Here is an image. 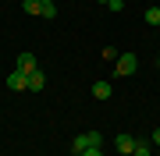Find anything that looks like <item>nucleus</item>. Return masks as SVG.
Segmentation results:
<instances>
[{"mask_svg": "<svg viewBox=\"0 0 160 156\" xmlns=\"http://www.w3.org/2000/svg\"><path fill=\"white\" fill-rule=\"evenodd\" d=\"M86 149H103V135H100V131H86V135H75V142H71V153L78 156V153H86Z\"/></svg>", "mask_w": 160, "mask_h": 156, "instance_id": "1", "label": "nucleus"}, {"mask_svg": "<svg viewBox=\"0 0 160 156\" xmlns=\"http://www.w3.org/2000/svg\"><path fill=\"white\" fill-rule=\"evenodd\" d=\"M114 68H118V75H135V68H139V57H135V53H118Z\"/></svg>", "mask_w": 160, "mask_h": 156, "instance_id": "2", "label": "nucleus"}, {"mask_svg": "<svg viewBox=\"0 0 160 156\" xmlns=\"http://www.w3.org/2000/svg\"><path fill=\"white\" fill-rule=\"evenodd\" d=\"M7 89H11V92H25V89H29V75L14 68L11 75H7Z\"/></svg>", "mask_w": 160, "mask_h": 156, "instance_id": "3", "label": "nucleus"}, {"mask_svg": "<svg viewBox=\"0 0 160 156\" xmlns=\"http://www.w3.org/2000/svg\"><path fill=\"white\" fill-rule=\"evenodd\" d=\"M114 145H118V153H135V145H139V139H135V135H118V139H114Z\"/></svg>", "mask_w": 160, "mask_h": 156, "instance_id": "4", "label": "nucleus"}, {"mask_svg": "<svg viewBox=\"0 0 160 156\" xmlns=\"http://www.w3.org/2000/svg\"><path fill=\"white\" fill-rule=\"evenodd\" d=\"M36 68H39V64H36V53H29V50H25V53H18V71H25V75H32Z\"/></svg>", "mask_w": 160, "mask_h": 156, "instance_id": "5", "label": "nucleus"}, {"mask_svg": "<svg viewBox=\"0 0 160 156\" xmlns=\"http://www.w3.org/2000/svg\"><path fill=\"white\" fill-rule=\"evenodd\" d=\"M43 85H46V71H43V68H36L32 75H29V89H32V92H39Z\"/></svg>", "mask_w": 160, "mask_h": 156, "instance_id": "6", "label": "nucleus"}, {"mask_svg": "<svg viewBox=\"0 0 160 156\" xmlns=\"http://www.w3.org/2000/svg\"><path fill=\"white\" fill-rule=\"evenodd\" d=\"M92 96L96 99H110L114 96V85H110V82H96V85H92Z\"/></svg>", "mask_w": 160, "mask_h": 156, "instance_id": "7", "label": "nucleus"}, {"mask_svg": "<svg viewBox=\"0 0 160 156\" xmlns=\"http://www.w3.org/2000/svg\"><path fill=\"white\" fill-rule=\"evenodd\" d=\"M22 11L25 14H43V4L39 0H22Z\"/></svg>", "mask_w": 160, "mask_h": 156, "instance_id": "8", "label": "nucleus"}, {"mask_svg": "<svg viewBox=\"0 0 160 156\" xmlns=\"http://www.w3.org/2000/svg\"><path fill=\"white\" fill-rule=\"evenodd\" d=\"M146 21L160 29V7H146Z\"/></svg>", "mask_w": 160, "mask_h": 156, "instance_id": "9", "label": "nucleus"}, {"mask_svg": "<svg viewBox=\"0 0 160 156\" xmlns=\"http://www.w3.org/2000/svg\"><path fill=\"white\" fill-rule=\"evenodd\" d=\"M132 156H153V142H139Z\"/></svg>", "mask_w": 160, "mask_h": 156, "instance_id": "10", "label": "nucleus"}, {"mask_svg": "<svg viewBox=\"0 0 160 156\" xmlns=\"http://www.w3.org/2000/svg\"><path fill=\"white\" fill-rule=\"evenodd\" d=\"M107 7L110 11H125V0H107Z\"/></svg>", "mask_w": 160, "mask_h": 156, "instance_id": "11", "label": "nucleus"}, {"mask_svg": "<svg viewBox=\"0 0 160 156\" xmlns=\"http://www.w3.org/2000/svg\"><path fill=\"white\" fill-rule=\"evenodd\" d=\"M78 156H103V149H86V153H78Z\"/></svg>", "mask_w": 160, "mask_h": 156, "instance_id": "12", "label": "nucleus"}, {"mask_svg": "<svg viewBox=\"0 0 160 156\" xmlns=\"http://www.w3.org/2000/svg\"><path fill=\"white\" fill-rule=\"evenodd\" d=\"M149 142H153V145H160V128H157L153 135H149Z\"/></svg>", "mask_w": 160, "mask_h": 156, "instance_id": "13", "label": "nucleus"}, {"mask_svg": "<svg viewBox=\"0 0 160 156\" xmlns=\"http://www.w3.org/2000/svg\"><path fill=\"white\" fill-rule=\"evenodd\" d=\"M39 4H43V11H46V7H53V0H39Z\"/></svg>", "mask_w": 160, "mask_h": 156, "instance_id": "14", "label": "nucleus"}, {"mask_svg": "<svg viewBox=\"0 0 160 156\" xmlns=\"http://www.w3.org/2000/svg\"><path fill=\"white\" fill-rule=\"evenodd\" d=\"M96 4H107V0H96Z\"/></svg>", "mask_w": 160, "mask_h": 156, "instance_id": "15", "label": "nucleus"}, {"mask_svg": "<svg viewBox=\"0 0 160 156\" xmlns=\"http://www.w3.org/2000/svg\"><path fill=\"white\" fill-rule=\"evenodd\" d=\"M157 64H160V53H157Z\"/></svg>", "mask_w": 160, "mask_h": 156, "instance_id": "16", "label": "nucleus"}]
</instances>
